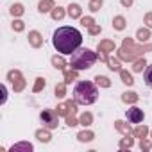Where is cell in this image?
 <instances>
[{
    "label": "cell",
    "mask_w": 152,
    "mask_h": 152,
    "mask_svg": "<svg viewBox=\"0 0 152 152\" xmlns=\"http://www.w3.org/2000/svg\"><path fill=\"white\" fill-rule=\"evenodd\" d=\"M83 43V34L75 27H59L52 36V45L59 54H73Z\"/></svg>",
    "instance_id": "6da1fadb"
},
{
    "label": "cell",
    "mask_w": 152,
    "mask_h": 152,
    "mask_svg": "<svg viewBox=\"0 0 152 152\" xmlns=\"http://www.w3.org/2000/svg\"><path fill=\"white\" fill-rule=\"evenodd\" d=\"M145 52H152V43H147V45H134V39H132V38H124L122 48H120L116 54H118V59H120V61L132 63L134 59H138V57L143 56Z\"/></svg>",
    "instance_id": "7a4b0ae2"
},
{
    "label": "cell",
    "mask_w": 152,
    "mask_h": 152,
    "mask_svg": "<svg viewBox=\"0 0 152 152\" xmlns=\"http://www.w3.org/2000/svg\"><path fill=\"white\" fill-rule=\"evenodd\" d=\"M73 99L77 100V104L83 106H90L93 102H97L99 99V90L91 81H81L75 84L73 88Z\"/></svg>",
    "instance_id": "3957f363"
},
{
    "label": "cell",
    "mask_w": 152,
    "mask_h": 152,
    "mask_svg": "<svg viewBox=\"0 0 152 152\" xmlns=\"http://www.w3.org/2000/svg\"><path fill=\"white\" fill-rule=\"evenodd\" d=\"M97 61V54L90 48H77L73 54H72V61H70V66L75 68V70H88L95 64Z\"/></svg>",
    "instance_id": "277c9868"
},
{
    "label": "cell",
    "mask_w": 152,
    "mask_h": 152,
    "mask_svg": "<svg viewBox=\"0 0 152 152\" xmlns=\"http://www.w3.org/2000/svg\"><path fill=\"white\" fill-rule=\"evenodd\" d=\"M39 118H41L43 127H47V129H56L59 124V115L54 109H43L39 113Z\"/></svg>",
    "instance_id": "5b68a950"
},
{
    "label": "cell",
    "mask_w": 152,
    "mask_h": 152,
    "mask_svg": "<svg viewBox=\"0 0 152 152\" xmlns=\"http://www.w3.org/2000/svg\"><path fill=\"white\" fill-rule=\"evenodd\" d=\"M125 116H127L129 124H140V122H143L145 113H143V109H140V107H131V109H127Z\"/></svg>",
    "instance_id": "8992f818"
},
{
    "label": "cell",
    "mask_w": 152,
    "mask_h": 152,
    "mask_svg": "<svg viewBox=\"0 0 152 152\" xmlns=\"http://www.w3.org/2000/svg\"><path fill=\"white\" fill-rule=\"evenodd\" d=\"M29 45L32 48H39L43 45V36L38 32V31H31L29 32Z\"/></svg>",
    "instance_id": "52a82bcc"
},
{
    "label": "cell",
    "mask_w": 152,
    "mask_h": 152,
    "mask_svg": "<svg viewBox=\"0 0 152 152\" xmlns=\"http://www.w3.org/2000/svg\"><path fill=\"white\" fill-rule=\"evenodd\" d=\"M97 50H99V52H104V54L113 52V50H115V41H111V39H102V41L97 45Z\"/></svg>",
    "instance_id": "ba28073f"
},
{
    "label": "cell",
    "mask_w": 152,
    "mask_h": 152,
    "mask_svg": "<svg viewBox=\"0 0 152 152\" xmlns=\"http://www.w3.org/2000/svg\"><path fill=\"white\" fill-rule=\"evenodd\" d=\"M66 9H68V16L70 18H83V7L79 4H70Z\"/></svg>",
    "instance_id": "9c48e42d"
},
{
    "label": "cell",
    "mask_w": 152,
    "mask_h": 152,
    "mask_svg": "<svg viewBox=\"0 0 152 152\" xmlns=\"http://www.w3.org/2000/svg\"><path fill=\"white\" fill-rule=\"evenodd\" d=\"M36 140L41 141V143H48V141L52 140V134L48 132L47 127H43V129H38V131H36Z\"/></svg>",
    "instance_id": "30bf717a"
},
{
    "label": "cell",
    "mask_w": 152,
    "mask_h": 152,
    "mask_svg": "<svg viewBox=\"0 0 152 152\" xmlns=\"http://www.w3.org/2000/svg\"><path fill=\"white\" fill-rule=\"evenodd\" d=\"M138 99H140V95L136 91H124L122 93V102H125V104H136Z\"/></svg>",
    "instance_id": "8fae6325"
},
{
    "label": "cell",
    "mask_w": 152,
    "mask_h": 152,
    "mask_svg": "<svg viewBox=\"0 0 152 152\" xmlns=\"http://www.w3.org/2000/svg\"><path fill=\"white\" fill-rule=\"evenodd\" d=\"M115 129H116L118 132H122L124 136H127V134H132V131H131V125H129V124H125L124 120H116V122H115Z\"/></svg>",
    "instance_id": "7c38bea8"
},
{
    "label": "cell",
    "mask_w": 152,
    "mask_h": 152,
    "mask_svg": "<svg viewBox=\"0 0 152 152\" xmlns=\"http://www.w3.org/2000/svg\"><path fill=\"white\" fill-rule=\"evenodd\" d=\"M54 7H56V6H54V0H41V2L38 4V11L43 13V15H45V13H50Z\"/></svg>",
    "instance_id": "4fadbf2b"
},
{
    "label": "cell",
    "mask_w": 152,
    "mask_h": 152,
    "mask_svg": "<svg viewBox=\"0 0 152 152\" xmlns=\"http://www.w3.org/2000/svg\"><path fill=\"white\" fill-rule=\"evenodd\" d=\"M11 150H13V152H18V150L32 152V150H34V147H32V143H29V141H20V143H15V145L11 147Z\"/></svg>",
    "instance_id": "5bb4252c"
},
{
    "label": "cell",
    "mask_w": 152,
    "mask_h": 152,
    "mask_svg": "<svg viewBox=\"0 0 152 152\" xmlns=\"http://www.w3.org/2000/svg\"><path fill=\"white\" fill-rule=\"evenodd\" d=\"M150 38V29L148 27H143V29H138L136 31V39L141 41V43H147Z\"/></svg>",
    "instance_id": "9a60e30c"
},
{
    "label": "cell",
    "mask_w": 152,
    "mask_h": 152,
    "mask_svg": "<svg viewBox=\"0 0 152 152\" xmlns=\"http://www.w3.org/2000/svg\"><path fill=\"white\" fill-rule=\"evenodd\" d=\"M52 66H54L56 70H63V72H64V68H66L64 57H63V56H52Z\"/></svg>",
    "instance_id": "2e32d148"
},
{
    "label": "cell",
    "mask_w": 152,
    "mask_h": 152,
    "mask_svg": "<svg viewBox=\"0 0 152 152\" xmlns=\"http://www.w3.org/2000/svg\"><path fill=\"white\" fill-rule=\"evenodd\" d=\"M148 132H150V131H148V127H147V125H138V127L132 131V136H134V138L143 140V138H147V136H148Z\"/></svg>",
    "instance_id": "e0dca14e"
},
{
    "label": "cell",
    "mask_w": 152,
    "mask_h": 152,
    "mask_svg": "<svg viewBox=\"0 0 152 152\" xmlns=\"http://www.w3.org/2000/svg\"><path fill=\"white\" fill-rule=\"evenodd\" d=\"M120 79L125 86H132L134 79H132V73H129V70H120Z\"/></svg>",
    "instance_id": "ac0fdd59"
},
{
    "label": "cell",
    "mask_w": 152,
    "mask_h": 152,
    "mask_svg": "<svg viewBox=\"0 0 152 152\" xmlns=\"http://www.w3.org/2000/svg\"><path fill=\"white\" fill-rule=\"evenodd\" d=\"M127 27V20L124 16H115L113 18V29L115 31H124Z\"/></svg>",
    "instance_id": "d6986e66"
},
{
    "label": "cell",
    "mask_w": 152,
    "mask_h": 152,
    "mask_svg": "<svg viewBox=\"0 0 152 152\" xmlns=\"http://www.w3.org/2000/svg\"><path fill=\"white\" fill-rule=\"evenodd\" d=\"M147 68V61H145V57H138V59H134L132 61V72H143Z\"/></svg>",
    "instance_id": "ffe728a7"
},
{
    "label": "cell",
    "mask_w": 152,
    "mask_h": 152,
    "mask_svg": "<svg viewBox=\"0 0 152 152\" xmlns=\"http://www.w3.org/2000/svg\"><path fill=\"white\" fill-rule=\"evenodd\" d=\"M132 145H134V138H131V134H127L125 138H122V140H120V143H118L120 150H127V148H132Z\"/></svg>",
    "instance_id": "44dd1931"
},
{
    "label": "cell",
    "mask_w": 152,
    "mask_h": 152,
    "mask_svg": "<svg viewBox=\"0 0 152 152\" xmlns=\"http://www.w3.org/2000/svg\"><path fill=\"white\" fill-rule=\"evenodd\" d=\"M77 72H79V70H75V68L64 70V83H66V84H72L73 81H77Z\"/></svg>",
    "instance_id": "7402d4cb"
},
{
    "label": "cell",
    "mask_w": 152,
    "mask_h": 152,
    "mask_svg": "<svg viewBox=\"0 0 152 152\" xmlns=\"http://www.w3.org/2000/svg\"><path fill=\"white\" fill-rule=\"evenodd\" d=\"M79 124L84 125V127H90V125L93 124V115H91L90 111H84V113L81 115V118H79Z\"/></svg>",
    "instance_id": "603a6c76"
},
{
    "label": "cell",
    "mask_w": 152,
    "mask_h": 152,
    "mask_svg": "<svg viewBox=\"0 0 152 152\" xmlns=\"http://www.w3.org/2000/svg\"><path fill=\"white\" fill-rule=\"evenodd\" d=\"M93 138H95V134H93L91 131H81V132L77 134V140H79V141H83V143L93 141Z\"/></svg>",
    "instance_id": "cb8c5ba5"
},
{
    "label": "cell",
    "mask_w": 152,
    "mask_h": 152,
    "mask_svg": "<svg viewBox=\"0 0 152 152\" xmlns=\"http://www.w3.org/2000/svg\"><path fill=\"white\" fill-rule=\"evenodd\" d=\"M50 15H52V18H54V20H63V18H64V15H66V11H64V7L57 6V7H54V9L50 11Z\"/></svg>",
    "instance_id": "d4e9b609"
},
{
    "label": "cell",
    "mask_w": 152,
    "mask_h": 152,
    "mask_svg": "<svg viewBox=\"0 0 152 152\" xmlns=\"http://www.w3.org/2000/svg\"><path fill=\"white\" fill-rule=\"evenodd\" d=\"M54 93H56L57 99H64V97H66V83H59V84H56Z\"/></svg>",
    "instance_id": "484cf974"
},
{
    "label": "cell",
    "mask_w": 152,
    "mask_h": 152,
    "mask_svg": "<svg viewBox=\"0 0 152 152\" xmlns=\"http://www.w3.org/2000/svg\"><path fill=\"white\" fill-rule=\"evenodd\" d=\"M25 79H23V75H22V77L20 79H16L15 83H13V90H15V93H20V91H23L25 90Z\"/></svg>",
    "instance_id": "4316f807"
},
{
    "label": "cell",
    "mask_w": 152,
    "mask_h": 152,
    "mask_svg": "<svg viewBox=\"0 0 152 152\" xmlns=\"http://www.w3.org/2000/svg\"><path fill=\"white\" fill-rule=\"evenodd\" d=\"M95 83H97L100 88H111V81L106 77V75H97V77H95Z\"/></svg>",
    "instance_id": "83f0119b"
},
{
    "label": "cell",
    "mask_w": 152,
    "mask_h": 152,
    "mask_svg": "<svg viewBox=\"0 0 152 152\" xmlns=\"http://www.w3.org/2000/svg\"><path fill=\"white\" fill-rule=\"evenodd\" d=\"M143 79H145V84H147V86H148V88L152 90V64H147Z\"/></svg>",
    "instance_id": "f1b7e54d"
},
{
    "label": "cell",
    "mask_w": 152,
    "mask_h": 152,
    "mask_svg": "<svg viewBox=\"0 0 152 152\" xmlns=\"http://www.w3.org/2000/svg\"><path fill=\"white\" fill-rule=\"evenodd\" d=\"M9 13H11L13 16H22V15L25 13V9H23V6H22V4H13V6H11V9H9Z\"/></svg>",
    "instance_id": "f546056e"
},
{
    "label": "cell",
    "mask_w": 152,
    "mask_h": 152,
    "mask_svg": "<svg viewBox=\"0 0 152 152\" xmlns=\"http://www.w3.org/2000/svg\"><path fill=\"white\" fill-rule=\"evenodd\" d=\"M107 66H109V70H113V72H120L122 68H120V59H116V57H109L107 59Z\"/></svg>",
    "instance_id": "4dcf8cb0"
},
{
    "label": "cell",
    "mask_w": 152,
    "mask_h": 152,
    "mask_svg": "<svg viewBox=\"0 0 152 152\" xmlns=\"http://www.w3.org/2000/svg\"><path fill=\"white\" fill-rule=\"evenodd\" d=\"M45 86H47V81H45L43 77H38L36 83H34V86H32V91H34V93H39Z\"/></svg>",
    "instance_id": "1f68e13d"
},
{
    "label": "cell",
    "mask_w": 152,
    "mask_h": 152,
    "mask_svg": "<svg viewBox=\"0 0 152 152\" xmlns=\"http://www.w3.org/2000/svg\"><path fill=\"white\" fill-rule=\"evenodd\" d=\"M20 77H22V72H20V70H9V72H7V81H9L11 84H13L16 79H20Z\"/></svg>",
    "instance_id": "d6a6232c"
},
{
    "label": "cell",
    "mask_w": 152,
    "mask_h": 152,
    "mask_svg": "<svg viewBox=\"0 0 152 152\" xmlns=\"http://www.w3.org/2000/svg\"><path fill=\"white\" fill-rule=\"evenodd\" d=\"M66 107H68V115H77V100H66Z\"/></svg>",
    "instance_id": "836d02e7"
},
{
    "label": "cell",
    "mask_w": 152,
    "mask_h": 152,
    "mask_svg": "<svg viewBox=\"0 0 152 152\" xmlns=\"http://www.w3.org/2000/svg\"><path fill=\"white\" fill-rule=\"evenodd\" d=\"M102 6H104V0H91V2H90V11L97 13V11H100Z\"/></svg>",
    "instance_id": "e575fe53"
},
{
    "label": "cell",
    "mask_w": 152,
    "mask_h": 152,
    "mask_svg": "<svg viewBox=\"0 0 152 152\" xmlns=\"http://www.w3.org/2000/svg\"><path fill=\"white\" fill-rule=\"evenodd\" d=\"M64 118H66V125H68V127H75V125H81V124H79V120L75 118V115H66Z\"/></svg>",
    "instance_id": "d590c367"
},
{
    "label": "cell",
    "mask_w": 152,
    "mask_h": 152,
    "mask_svg": "<svg viewBox=\"0 0 152 152\" xmlns=\"http://www.w3.org/2000/svg\"><path fill=\"white\" fill-rule=\"evenodd\" d=\"M11 27H13V31H15V32H22V31L25 29V22H22V20H15Z\"/></svg>",
    "instance_id": "8d00e7d4"
},
{
    "label": "cell",
    "mask_w": 152,
    "mask_h": 152,
    "mask_svg": "<svg viewBox=\"0 0 152 152\" xmlns=\"http://www.w3.org/2000/svg\"><path fill=\"white\" fill-rule=\"evenodd\" d=\"M140 148H141V150H145V152H148V150L152 148V143H150L147 138H143V140H140Z\"/></svg>",
    "instance_id": "74e56055"
},
{
    "label": "cell",
    "mask_w": 152,
    "mask_h": 152,
    "mask_svg": "<svg viewBox=\"0 0 152 152\" xmlns=\"http://www.w3.org/2000/svg\"><path fill=\"white\" fill-rule=\"evenodd\" d=\"M56 111H57V115H59V116H66V115H68V107H66V102H64V104H59V106L56 107Z\"/></svg>",
    "instance_id": "f35d334b"
},
{
    "label": "cell",
    "mask_w": 152,
    "mask_h": 152,
    "mask_svg": "<svg viewBox=\"0 0 152 152\" xmlns=\"http://www.w3.org/2000/svg\"><path fill=\"white\" fill-rule=\"evenodd\" d=\"M81 23H83L84 27H88V29H90L91 25H95V20H93L91 16H84V18H81Z\"/></svg>",
    "instance_id": "ab89813d"
},
{
    "label": "cell",
    "mask_w": 152,
    "mask_h": 152,
    "mask_svg": "<svg viewBox=\"0 0 152 152\" xmlns=\"http://www.w3.org/2000/svg\"><path fill=\"white\" fill-rule=\"evenodd\" d=\"M100 31H102V27H100V25H97V23H95V25H91V27L88 29V32H90L91 36H97V34H100Z\"/></svg>",
    "instance_id": "60d3db41"
},
{
    "label": "cell",
    "mask_w": 152,
    "mask_h": 152,
    "mask_svg": "<svg viewBox=\"0 0 152 152\" xmlns=\"http://www.w3.org/2000/svg\"><path fill=\"white\" fill-rule=\"evenodd\" d=\"M143 23H145L148 29H152V13H147V15H145V18H143Z\"/></svg>",
    "instance_id": "b9f144b4"
},
{
    "label": "cell",
    "mask_w": 152,
    "mask_h": 152,
    "mask_svg": "<svg viewBox=\"0 0 152 152\" xmlns=\"http://www.w3.org/2000/svg\"><path fill=\"white\" fill-rule=\"evenodd\" d=\"M6 100H7V88L2 84V104H4Z\"/></svg>",
    "instance_id": "7bdbcfd3"
},
{
    "label": "cell",
    "mask_w": 152,
    "mask_h": 152,
    "mask_svg": "<svg viewBox=\"0 0 152 152\" xmlns=\"http://www.w3.org/2000/svg\"><path fill=\"white\" fill-rule=\"evenodd\" d=\"M120 2H122V6H124V7H131L134 0H120Z\"/></svg>",
    "instance_id": "ee69618b"
},
{
    "label": "cell",
    "mask_w": 152,
    "mask_h": 152,
    "mask_svg": "<svg viewBox=\"0 0 152 152\" xmlns=\"http://www.w3.org/2000/svg\"><path fill=\"white\" fill-rule=\"evenodd\" d=\"M150 138H152V131H150Z\"/></svg>",
    "instance_id": "f6af8a7d"
}]
</instances>
